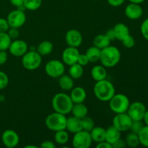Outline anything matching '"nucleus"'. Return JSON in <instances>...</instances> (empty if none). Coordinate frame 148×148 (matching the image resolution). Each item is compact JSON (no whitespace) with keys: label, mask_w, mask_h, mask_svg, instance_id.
Masks as SVG:
<instances>
[{"label":"nucleus","mask_w":148,"mask_h":148,"mask_svg":"<svg viewBox=\"0 0 148 148\" xmlns=\"http://www.w3.org/2000/svg\"><path fill=\"white\" fill-rule=\"evenodd\" d=\"M93 92L97 99L103 102H108L115 95L116 90L114 85L105 79L95 82Z\"/></svg>","instance_id":"1"},{"label":"nucleus","mask_w":148,"mask_h":148,"mask_svg":"<svg viewBox=\"0 0 148 148\" xmlns=\"http://www.w3.org/2000/svg\"><path fill=\"white\" fill-rule=\"evenodd\" d=\"M121 60L119 49L114 46H108L101 49L100 62L106 68H112L118 64Z\"/></svg>","instance_id":"2"},{"label":"nucleus","mask_w":148,"mask_h":148,"mask_svg":"<svg viewBox=\"0 0 148 148\" xmlns=\"http://www.w3.org/2000/svg\"><path fill=\"white\" fill-rule=\"evenodd\" d=\"M51 105L54 111L66 115L71 113L74 103L69 95L65 92H58L53 95Z\"/></svg>","instance_id":"3"},{"label":"nucleus","mask_w":148,"mask_h":148,"mask_svg":"<svg viewBox=\"0 0 148 148\" xmlns=\"http://www.w3.org/2000/svg\"><path fill=\"white\" fill-rule=\"evenodd\" d=\"M66 115L54 111L47 116L45 119V124L51 131L56 132L66 130Z\"/></svg>","instance_id":"4"},{"label":"nucleus","mask_w":148,"mask_h":148,"mask_svg":"<svg viewBox=\"0 0 148 148\" xmlns=\"http://www.w3.org/2000/svg\"><path fill=\"white\" fill-rule=\"evenodd\" d=\"M109 107L115 114L126 113L130 105L128 97L124 94H116L109 100Z\"/></svg>","instance_id":"5"},{"label":"nucleus","mask_w":148,"mask_h":148,"mask_svg":"<svg viewBox=\"0 0 148 148\" xmlns=\"http://www.w3.org/2000/svg\"><path fill=\"white\" fill-rule=\"evenodd\" d=\"M41 64L42 56L36 51H27L22 56V64L27 70H36L40 67Z\"/></svg>","instance_id":"6"},{"label":"nucleus","mask_w":148,"mask_h":148,"mask_svg":"<svg viewBox=\"0 0 148 148\" xmlns=\"http://www.w3.org/2000/svg\"><path fill=\"white\" fill-rule=\"evenodd\" d=\"M46 75L52 78H59L65 72L64 64L62 61L52 59L49 61L45 66Z\"/></svg>","instance_id":"7"},{"label":"nucleus","mask_w":148,"mask_h":148,"mask_svg":"<svg viewBox=\"0 0 148 148\" xmlns=\"http://www.w3.org/2000/svg\"><path fill=\"white\" fill-rule=\"evenodd\" d=\"M92 143L89 132L81 130L74 134L72 145L75 148H89Z\"/></svg>","instance_id":"8"},{"label":"nucleus","mask_w":148,"mask_h":148,"mask_svg":"<svg viewBox=\"0 0 148 148\" xmlns=\"http://www.w3.org/2000/svg\"><path fill=\"white\" fill-rule=\"evenodd\" d=\"M27 17L23 10L17 9L10 12L7 17V20L9 23V25L11 27L20 28L23 27L25 23Z\"/></svg>","instance_id":"9"},{"label":"nucleus","mask_w":148,"mask_h":148,"mask_svg":"<svg viewBox=\"0 0 148 148\" xmlns=\"http://www.w3.org/2000/svg\"><path fill=\"white\" fill-rule=\"evenodd\" d=\"M133 120L127 112L116 114L112 121V125L121 132L129 131Z\"/></svg>","instance_id":"10"},{"label":"nucleus","mask_w":148,"mask_h":148,"mask_svg":"<svg viewBox=\"0 0 148 148\" xmlns=\"http://www.w3.org/2000/svg\"><path fill=\"white\" fill-rule=\"evenodd\" d=\"M146 111L144 103L140 101H135L130 103L127 113L133 121H143Z\"/></svg>","instance_id":"11"},{"label":"nucleus","mask_w":148,"mask_h":148,"mask_svg":"<svg viewBox=\"0 0 148 148\" xmlns=\"http://www.w3.org/2000/svg\"><path fill=\"white\" fill-rule=\"evenodd\" d=\"M8 50L12 56L22 57L28 51V44L25 40L17 38L12 40Z\"/></svg>","instance_id":"12"},{"label":"nucleus","mask_w":148,"mask_h":148,"mask_svg":"<svg viewBox=\"0 0 148 148\" xmlns=\"http://www.w3.org/2000/svg\"><path fill=\"white\" fill-rule=\"evenodd\" d=\"M1 141L7 148H14L19 145L20 137L13 130H7L1 134Z\"/></svg>","instance_id":"13"},{"label":"nucleus","mask_w":148,"mask_h":148,"mask_svg":"<svg viewBox=\"0 0 148 148\" xmlns=\"http://www.w3.org/2000/svg\"><path fill=\"white\" fill-rule=\"evenodd\" d=\"M79 53H79L77 48L68 46L62 52V62L65 64L71 66V65L77 62Z\"/></svg>","instance_id":"14"},{"label":"nucleus","mask_w":148,"mask_h":148,"mask_svg":"<svg viewBox=\"0 0 148 148\" xmlns=\"http://www.w3.org/2000/svg\"><path fill=\"white\" fill-rule=\"evenodd\" d=\"M82 35L76 29L69 30L65 34V41L68 46L78 48L82 43Z\"/></svg>","instance_id":"15"},{"label":"nucleus","mask_w":148,"mask_h":148,"mask_svg":"<svg viewBox=\"0 0 148 148\" xmlns=\"http://www.w3.org/2000/svg\"><path fill=\"white\" fill-rule=\"evenodd\" d=\"M124 13L127 18L130 20H138L143 16V9L140 4L135 3H130L126 7Z\"/></svg>","instance_id":"16"},{"label":"nucleus","mask_w":148,"mask_h":148,"mask_svg":"<svg viewBox=\"0 0 148 148\" xmlns=\"http://www.w3.org/2000/svg\"><path fill=\"white\" fill-rule=\"evenodd\" d=\"M69 96L73 103H81L85 102L86 100L87 92L82 87H75L71 90Z\"/></svg>","instance_id":"17"},{"label":"nucleus","mask_w":148,"mask_h":148,"mask_svg":"<svg viewBox=\"0 0 148 148\" xmlns=\"http://www.w3.org/2000/svg\"><path fill=\"white\" fill-rule=\"evenodd\" d=\"M113 30H114V34H115L116 40H120V41L124 40L126 38H127L130 35V29H129L128 26L124 23H117L113 27Z\"/></svg>","instance_id":"18"},{"label":"nucleus","mask_w":148,"mask_h":148,"mask_svg":"<svg viewBox=\"0 0 148 148\" xmlns=\"http://www.w3.org/2000/svg\"><path fill=\"white\" fill-rule=\"evenodd\" d=\"M66 130H67L68 132L72 133V134H75V133L82 130V119L73 116L67 118Z\"/></svg>","instance_id":"19"},{"label":"nucleus","mask_w":148,"mask_h":148,"mask_svg":"<svg viewBox=\"0 0 148 148\" xmlns=\"http://www.w3.org/2000/svg\"><path fill=\"white\" fill-rule=\"evenodd\" d=\"M91 76L95 82H98V81L106 79V69L102 64L96 65V66H93L92 69H91Z\"/></svg>","instance_id":"20"},{"label":"nucleus","mask_w":148,"mask_h":148,"mask_svg":"<svg viewBox=\"0 0 148 148\" xmlns=\"http://www.w3.org/2000/svg\"><path fill=\"white\" fill-rule=\"evenodd\" d=\"M121 138V132L114 126H111L106 130V141L112 145L116 140Z\"/></svg>","instance_id":"21"},{"label":"nucleus","mask_w":148,"mask_h":148,"mask_svg":"<svg viewBox=\"0 0 148 148\" xmlns=\"http://www.w3.org/2000/svg\"><path fill=\"white\" fill-rule=\"evenodd\" d=\"M72 116L79 119H83L84 117L87 116L88 114V109L84 103H74L72 106V111H71Z\"/></svg>","instance_id":"22"},{"label":"nucleus","mask_w":148,"mask_h":148,"mask_svg":"<svg viewBox=\"0 0 148 148\" xmlns=\"http://www.w3.org/2000/svg\"><path fill=\"white\" fill-rule=\"evenodd\" d=\"M92 142L96 143L105 141L106 140V130L101 127H94L93 129L90 132Z\"/></svg>","instance_id":"23"},{"label":"nucleus","mask_w":148,"mask_h":148,"mask_svg":"<svg viewBox=\"0 0 148 148\" xmlns=\"http://www.w3.org/2000/svg\"><path fill=\"white\" fill-rule=\"evenodd\" d=\"M53 49V45L49 40H43L38 45L36 48V51L40 56H48L50 54Z\"/></svg>","instance_id":"24"},{"label":"nucleus","mask_w":148,"mask_h":148,"mask_svg":"<svg viewBox=\"0 0 148 148\" xmlns=\"http://www.w3.org/2000/svg\"><path fill=\"white\" fill-rule=\"evenodd\" d=\"M59 85L64 90H71L74 88V79L69 75L64 74L59 77Z\"/></svg>","instance_id":"25"},{"label":"nucleus","mask_w":148,"mask_h":148,"mask_svg":"<svg viewBox=\"0 0 148 148\" xmlns=\"http://www.w3.org/2000/svg\"><path fill=\"white\" fill-rule=\"evenodd\" d=\"M111 40L106 34H99L95 36L93 39V46L101 49L111 45Z\"/></svg>","instance_id":"26"},{"label":"nucleus","mask_w":148,"mask_h":148,"mask_svg":"<svg viewBox=\"0 0 148 148\" xmlns=\"http://www.w3.org/2000/svg\"><path fill=\"white\" fill-rule=\"evenodd\" d=\"M101 51V49L97 48L96 46H93L88 49V50L85 52V55L87 56L90 62L95 63V62H97L98 61H100Z\"/></svg>","instance_id":"27"},{"label":"nucleus","mask_w":148,"mask_h":148,"mask_svg":"<svg viewBox=\"0 0 148 148\" xmlns=\"http://www.w3.org/2000/svg\"><path fill=\"white\" fill-rule=\"evenodd\" d=\"M84 73L83 66H81L78 63H75L74 64L69 66V75L72 77L74 79H77L82 77Z\"/></svg>","instance_id":"28"},{"label":"nucleus","mask_w":148,"mask_h":148,"mask_svg":"<svg viewBox=\"0 0 148 148\" xmlns=\"http://www.w3.org/2000/svg\"><path fill=\"white\" fill-rule=\"evenodd\" d=\"M69 139V133L66 130H59V131L55 132L54 140L57 144L64 146L68 143Z\"/></svg>","instance_id":"29"},{"label":"nucleus","mask_w":148,"mask_h":148,"mask_svg":"<svg viewBox=\"0 0 148 148\" xmlns=\"http://www.w3.org/2000/svg\"><path fill=\"white\" fill-rule=\"evenodd\" d=\"M125 143L127 146H128L130 147L135 148L138 147L140 145L138 134H135V133L130 132L126 137Z\"/></svg>","instance_id":"30"},{"label":"nucleus","mask_w":148,"mask_h":148,"mask_svg":"<svg viewBox=\"0 0 148 148\" xmlns=\"http://www.w3.org/2000/svg\"><path fill=\"white\" fill-rule=\"evenodd\" d=\"M12 40L7 32H0V51L8 50Z\"/></svg>","instance_id":"31"},{"label":"nucleus","mask_w":148,"mask_h":148,"mask_svg":"<svg viewBox=\"0 0 148 148\" xmlns=\"http://www.w3.org/2000/svg\"><path fill=\"white\" fill-rule=\"evenodd\" d=\"M42 4V0H24L23 6L25 10L29 11H36L40 7Z\"/></svg>","instance_id":"32"},{"label":"nucleus","mask_w":148,"mask_h":148,"mask_svg":"<svg viewBox=\"0 0 148 148\" xmlns=\"http://www.w3.org/2000/svg\"><path fill=\"white\" fill-rule=\"evenodd\" d=\"M140 145L144 147H148V126L145 125L138 134Z\"/></svg>","instance_id":"33"},{"label":"nucleus","mask_w":148,"mask_h":148,"mask_svg":"<svg viewBox=\"0 0 148 148\" xmlns=\"http://www.w3.org/2000/svg\"><path fill=\"white\" fill-rule=\"evenodd\" d=\"M82 130H85V131L90 132L93 129V127H95V124H94L93 120L87 116L82 119Z\"/></svg>","instance_id":"34"},{"label":"nucleus","mask_w":148,"mask_h":148,"mask_svg":"<svg viewBox=\"0 0 148 148\" xmlns=\"http://www.w3.org/2000/svg\"><path fill=\"white\" fill-rule=\"evenodd\" d=\"M144 126L145 124L143 122V121H132L130 130L131 131V132L138 134L142 129L144 127Z\"/></svg>","instance_id":"35"},{"label":"nucleus","mask_w":148,"mask_h":148,"mask_svg":"<svg viewBox=\"0 0 148 148\" xmlns=\"http://www.w3.org/2000/svg\"><path fill=\"white\" fill-rule=\"evenodd\" d=\"M9 77L3 71H0V90L5 89L9 85Z\"/></svg>","instance_id":"36"},{"label":"nucleus","mask_w":148,"mask_h":148,"mask_svg":"<svg viewBox=\"0 0 148 148\" xmlns=\"http://www.w3.org/2000/svg\"><path fill=\"white\" fill-rule=\"evenodd\" d=\"M140 32L143 38L148 40V17L142 23L140 26Z\"/></svg>","instance_id":"37"},{"label":"nucleus","mask_w":148,"mask_h":148,"mask_svg":"<svg viewBox=\"0 0 148 148\" xmlns=\"http://www.w3.org/2000/svg\"><path fill=\"white\" fill-rule=\"evenodd\" d=\"M122 43L124 45V47L127 48V49H131V48L134 47L135 45V40H134V37L132 36L131 35L126 38L124 40H122Z\"/></svg>","instance_id":"38"},{"label":"nucleus","mask_w":148,"mask_h":148,"mask_svg":"<svg viewBox=\"0 0 148 148\" xmlns=\"http://www.w3.org/2000/svg\"><path fill=\"white\" fill-rule=\"evenodd\" d=\"M8 33L9 36L11 38L12 40H15L17 39L20 36V31H19V28H16V27H11L9 28V30L7 32Z\"/></svg>","instance_id":"39"},{"label":"nucleus","mask_w":148,"mask_h":148,"mask_svg":"<svg viewBox=\"0 0 148 148\" xmlns=\"http://www.w3.org/2000/svg\"><path fill=\"white\" fill-rule=\"evenodd\" d=\"M89 62V60H88V57H87V56L85 55V53H79V57H78L77 59V63L80 64L81 66H84L88 65Z\"/></svg>","instance_id":"40"},{"label":"nucleus","mask_w":148,"mask_h":148,"mask_svg":"<svg viewBox=\"0 0 148 148\" xmlns=\"http://www.w3.org/2000/svg\"><path fill=\"white\" fill-rule=\"evenodd\" d=\"M10 27L7 19L0 17V32H7Z\"/></svg>","instance_id":"41"},{"label":"nucleus","mask_w":148,"mask_h":148,"mask_svg":"<svg viewBox=\"0 0 148 148\" xmlns=\"http://www.w3.org/2000/svg\"><path fill=\"white\" fill-rule=\"evenodd\" d=\"M127 146L125 143V140L119 138L118 140L115 142L114 144H112V148H124Z\"/></svg>","instance_id":"42"},{"label":"nucleus","mask_w":148,"mask_h":148,"mask_svg":"<svg viewBox=\"0 0 148 148\" xmlns=\"http://www.w3.org/2000/svg\"><path fill=\"white\" fill-rule=\"evenodd\" d=\"M125 1L126 0H107L108 4L114 7H120L125 2Z\"/></svg>","instance_id":"43"},{"label":"nucleus","mask_w":148,"mask_h":148,"mask_svg":"<svg viewBox=\"0 0 148 148\" xmlns=\"http://www.w3.org/2000/svg\"><path fill=\"white\" fill-rule=\"evenodd\" d=\"M8 54L6 51H0V65H2L7 62Z\"/></svg>","instance_id":"44"},{"label":"nucleus","mask_w":148,"mask_h":148,"mask_svg":"<svg viewBox=\"0 0 148 148\" xmlns=\"http://www.w3.org/2000/svg\"><path fill=\"white\" fill-rule=\"evenodd\" d=\"M40 147L41 148H55L56 147V145L54 143L50 140H46L43 141L40 145Z\"/></svg>","instance_id":"45"},{"label":"nucleus","mask_w":148,"mask_h":148,"mask_svg":"<svg viewBox=\"0 0 148 148\" xmlns=\"http://www.w3.org/2000/svg\"><path fill=\"white\" fill-rule=\"evenodd\" d=\"M96 147L97 148H112V145L105 140V141H103V142H101V143H97Z\"/></svg>","instance_id":"46"},{"label":"nucleus","mask_w":148,"mask_h":148,"mask_svg":"<svg viewBox=\"0 0 148 148\" xmlns=\"http://www.w3.org/2000/svg\"><path fill=\"white\" fill-rule=\"evenodd\" d=\"M105 34L106 35L107 37L111 40V41H113V40H116L115 34H114V30H113V28L109 29V30H107V31L106 32Z\"/></svg>","instance_id":"47"},{"label":"nucleus","mask_w":148,"mask_h":148,"mask_svg":"<svg viewBox=\"0 0 148 148\" xmlns=\"http://www.w3.org/2000/svg\"><path fill=\"white\" fill-rule=\"evenodd\" d=\"M10 3L12 4L14 7L19 8V7L23 6L24 4V0H10Z\"/></svg>","instance_id":"48"},{"label":"nucleus","mask_w":148,"mask_h":148,"mask_svg":"<svg viewBox=\"0 0 148 148\" xmlns=\"http://www.w3.org/2000/svg\"><path fill=\"white\" fill-rule=\"evenodd\" d=\"M143 121H144V124H145V125L148 126V110L146 111L144 117H143Z\"/></svg>","instance_id":"49"},{"label":"nucleus","mask_w":148,"mask_h":148,"mask_svg":"<svg viewBox=\"0 0 148 148\" xmlns=\"http://www.w3.org/2000/svg\"><path fill=\"white\" fill-rule=\"evenodd\" d=\"M129 1H130V3H135V4H142L144 1H145L146 0H128Z\"/></svg>","instance_id":"50"},{"label":"nucleus","mask_w":148,"mask_h":148,"mask_svg":"<svg viewBox=\"0 0 148 148\" xmlns=\"http://www.w3.org/2000/svg\"><path fill=\"white\" fill-rule=\"evenodd\" d=\"M30 147H32V148H37L38 147L37 146H35V145H26L25 148H30Z\"/></svg>","instance_id":"51"}]
</instances>
